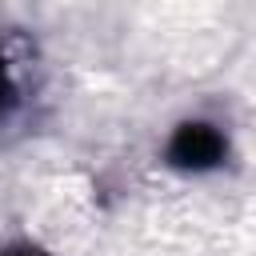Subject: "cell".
Returning <instances> with one entry per match:
<instances>
[{
    "label": "cell",
    "instance_id": "cell-3",
    "mask_svg": "<svg viewBox=\"0 0 256 256\" xmlns=\"http://www.w3.org/2000/svg\"><path fill=\"white\" fill-rule=\"evenodd\" d=\"M8 256H40V252H8Z\"/></svg>",
    "mask_w": 256,
    "mask_h": 256
},
{
    "label": "cell",
    "instance_id": "cell-2",
    "mask_svg": "<svg viewBox=\"0 0 256 256\" xmlns=\"http://www.w3.org/2000/svg\"><path fill=\"white\" fill-rule=\"evenodd\" d=\"M12 96V84H8V68H4V60H0V104Z\"/></svg>",
    "mask_w": 256,
    "mask_h": 256
},
{
    "label": "cell",
    "instance_id": "cell-1",
    "mask_svg": "<svg viewBox=\"0 0 256 256\" xmlns=\"http://www.w3.org/2000/svg\"><path fill=\"white\" fill-rule=\"evenodd\" d=\"M172 164L180 168H212L224 156V136L212 124H184L168 144Z\"/></svg>",
    "mask_w": 256,
    "mask_h": 256
}]
</instances>
